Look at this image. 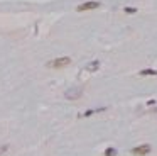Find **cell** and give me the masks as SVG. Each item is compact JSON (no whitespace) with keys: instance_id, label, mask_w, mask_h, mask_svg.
Masks as SVG:
<instances>
[{"instance_id":"1","label":"cell","mask_w":157,"mask_h":156,"mask_svg":"<svg viewBox=\"0 0 157 156\" xmlns=\"http://www.w3.org/2000/svg\"><path fill=\"white\" fill-rule=\"evenodd\" d=\"M71 65V58L69 56H61V58H54V60L47 61L46 63V68L49 70H61V68H66V66Z\"/></svg>"},{"instance_id":"2","label":"cell","mask_w":157,"mask_h":156,"mask_svg":"<svg viewBox=\"0 0 157 156\" xmlns=\"http://www.w3.org/2000/svg\"><path fill=\"white\" fill-rule=\"evenodd\" d=\"M102 2L100 0H86L83 4H80L76 7V12H89V10H98L102 7Z\"/></svg>"},{"instance_id":"3","label":"cell","mask_w":157,"mask_h":156,"mask_svg":"<svg viewBox=\"0 0 157 156\" xmlns=\"http://www.w3.org/2000/svg\"><path fill=\"white\" fill-rule=\"evenodd\" d=\"M152 153V146L150 144H139V146H133L130 149V154L132 156H147Z\"/></svg>"},{"instance_id":"4","label":"cell","mask_w":157,"mask_h":156,"mask_svg":"<svg viewBox=\"0 0 157 156\" xmlns=\"http://www.w3.org/2000/svg\"><path fill=\"white\" fill-rule=\"evenodd\" d=\"M83 97V88L78 87V88H68L64 92V99L66 100H78Z\"/></svg>"},{"instance_id":"5","label":"cell","mask_w":157,"mask_h":156,"mask_svg":"<svg viewBox=\"0 0 157 156\" xmlns=\"http://www.w3.org/2000/svg\"><path fill=\"white\" fill-rule=\"evenodd\" d=\"M98 70H100V61L98 60L89 61L88 65H86V71H89V73H95V71H98Z\"/></svg>"},{"instance_id":"6","label":"cell","mask_w":157,"mask_h":156,"mask_svg":"<svg viewBox=\"0 0 157 156\" xmlns=\"http://www.w3.org/2000/svg\"><path fill=\"white\" fill-rule=\"evenodd\" d=\"M140 76H157V70L154 68H144V70H140L139 71Z\"/></svg>"},{"instance_id":"7","label":"cell","mask_w":157,"mask_h":156,"mask_svg":"<svg viewBox=\"0 0 157 156\" xmlns=\"http://www.w3.org/2000/svg\"><path fill=\"white\" fill-rule=\"evenodd\" d=\"M117 154H118V149L115 146H108L105 151H103V156H117Z\"/></svg>"},{"instance_id":"8","label":"cell","mask_w":157,"mask_h":156,"mask_svg":"<svg viewBox=\"0 0 157 156\" xmlns=\"http://www.w3.org/2000/svg\"><path fill=\"white\" fill-rule=\"evenodd\" d=\"M123 12L128 14V15H133V14L139 12V9H135V7H123Z\"/></svg>"},{"instance_id":"9","label":"cell","mask_w":157,"mask_h":156,"mask_svg":"<svg viewBox=\"0 0 157 156\" xmlns=\"http://www.w3.org/2000/svg\"><path fill=\"white\" fill-rule=\"evenodd\" d=\"M93 114H96V110H95V109H88V110H85L83 114H80V117H91Z\"/></svg>"},{"instance_id":"10","label":"cell","mask_w":157,"mask_h":156,"mask_svg":"<svg viewBox=\"0 0 157 156\" xmlns=\"http://www.w3.org/2000/svg\"><path fill=\"white\" fill-rule=\"evenodd\" d=\"M9 151V144H0V156Z\"/></svg>"},{"instance_id":"11","label":"cell","mask_w":157,"mask_h":156,"mask_svg":"<svg viewBox=\"0 0 157 156\" xmlns=\"http://www.w3.org/2000/svg\"><path fill=\"white\" fill-rule=\"evenodd\" d=\"M145 105H147V107H152V105H155V100H149Z\"/></svg>"}]
</instances>
